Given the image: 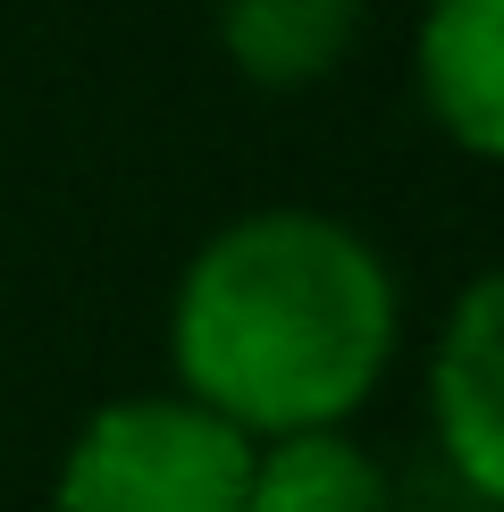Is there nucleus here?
Wrapping results in <instances>:
<instances>
[{
	"label": "nucleus",
	"mask_w": 504,
	"mask_h": 512,
	"mask_svg": "<svg viewBox=\"0 0 504 512\" xmlns=\"http://www.w3.org/2000/svg\"><path fill=\"white\" fill-rule=\"evenodd\" d=\"M252 437L194 395H118L59 462V512H244Z\"/></svg>",
	"instance_id": "f03ea898"
},
{
	"label": "nucleus",
	"mask_w": 504,
	"mask_h": 512,
	"mask_svg": "<svg viewBox=\"0 0 504 512\" xmlns=\"http://www.w3.org/2000/svg\"><path fill=\"white\" fill-rule=\"evenodd\" d=\"M429 429L446 471L504 512V261L454 294L429 353Z\"/></svg>",
	"instance_id": "7ed1b4c3"
},
{
	"label": "nucleus",
	"mask_w": 504,
	"mask_h": 512,
	"mask_svg": "<svg viewBox=\"0 0 504 512\" xmlns=\"http://www.w3.org/2000/svg\"><path fill=\"white\" fill-rule=\"evenodd\" d=\"M362 42V0H219V51L252 93H311Z\"/></svg>",
	"instance_id": "39448f33"
},
{
	"label": "nucleus",
	"mask_w": 504,
	"mask_h": 512,
	"mask_svg": "<svg viewBox=\"0 0 504 512\" xmlns=\"http://www.w3.org/2000/svg\"><path fill=\"white\" fill-rule=\"evenodd\" d=\"M244 512H395V479L345 429H303L252 445Z\"/></svg>",
	"instance_id": "423d86ee"
},
{
	"label": "nucleus",
	"mask_w": 504,
	"mask_h": 512,
	"mask_svg": "<svg viewBox=\"0 0 504 512\" xmlns=\"http://www.w3.org/2000/svg\"><path fill=\"white\" fill-rule=\"evenodd\" d=\"M404 336L395 269L336 210H244L185 261L168 294L177 395L236 420L252 445L345 429Z\"/></svg>",
	"instance_id": "f257e3e1"
},
{
	"label": "nucleus",
	"mask_w": 504,
	"mask_h": 512,
	"mask_svg": "<svg viewBox=\"0 0 504 512\" xmlns=\"http://www.w3.org/2000/svg\"><path fill=\"white\" fill-rule=\"evenodd\" d=\"M412 84L454 152L504 168V0H420Z\"/></svg>",
	"instance_id": "20e7f679"
}]
</instances>
